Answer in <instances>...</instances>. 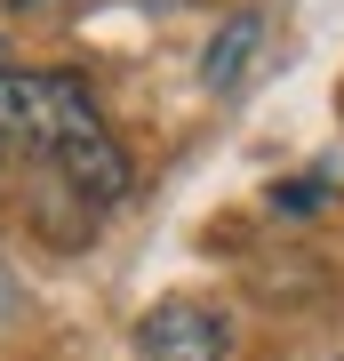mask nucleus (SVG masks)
<instances>
[{"instance_id":"nucleus-1","label":"nucleus","mask_w":344,"mask_h":361,"mask_svg":"<svg viewBox=\"0 0 344 361\" xmlns=\"http://www.w3.org/2000/svg\"><path fill=\"white\" fill-rule=\"evenodd\" d=\"M8 153L49 161L89 209H113L128 193V153L72 73H0V161Z\"/></svg>"},{"instance_id":"nucleus-2","label":"nucleus","mask_w":344,"mask_h":361,"mask_svg":"<svg viewBox=\"0 0 344 361\" xmlns=\"http://www.w3.org/2000/svg\"><path fill=\"white\" fill-rule=\"evenodd\" d=\"M136 353L144 361H224L232 337L208 305H192V297H168V305H153L136 322Z\"/></svg>"},{"instance_id":"nucleus-3","label":"nucleus","mask_w":344,"mask_h":361,"mask_svg":"<svg viewBox=\"0 0 344 361\" xmlns=\"http://www.w3.org/2000/svg\"><path fill=\"white\" fill-rule=\"evenodd\" d=\"M256 49H265V16H232V25H217V40H208V56H200V80L208 89H241V73L256 65Z\"/></svg>"},{"instance_id":"nucleus-4","label":"nucleus","mask_w":344,"mask_h":361,"mask_svg":"<svg viewBox=\"0 0 344 361\" xmlns=\"http://www.w3.org/2000/svg\"><path fill=\"white\" fill-rule=\"evenodd\" d=\"M0 73H16V65H8V40H0Z\"/></svg>"}]
</instances>
